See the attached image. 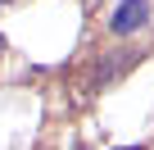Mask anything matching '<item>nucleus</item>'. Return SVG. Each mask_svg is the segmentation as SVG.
Listing matches in <instances>:
<instances>
[{
    "label": "nucleus",
    "mask_w": 154,
    "mask_h": 150,
    "mask_svg": "<svg viewBox=\"0 0 154 150\" xmlns=\"http://www.w3.org/2000/svg\"><path fill=\"white\" fill-rule=\"evenodd\" d=\"M145 18H149V5H145V0H122V5L113 9V18H109V32L113 37H131V32L145 27Z\"/></svg>",
    "instance_id": "nucleus-1"
},
{
    "label": "nucleus",
    "mask_w": 154,
    "mask_h": 150,
    "mask_svg": "<svg viewBox=\"0 0 154 150\" xmlns=\"http://www.w3.org/2000/svg\"><path fill=\"white\" fill-rule=\"evenodd\" d=\"M122 150H145V145H122Z\"/></svg>",
    "instance_id": "nucleus-2"
},
{
    "label": "nucleus",
    "mask_w": 154,
    "mask_h": 150,
    "mask_svg": "<svg viewBox=\"0 0 154 150\" xmlns=\"http://www.w3.org/2000/svg\"><path fill=\"white\" fill-rule=\"evenodd\" d=\"M0 55H5V37H0Z\"/></svg>",
    "instance_id": "nucleus-3"
}]
</instances>
